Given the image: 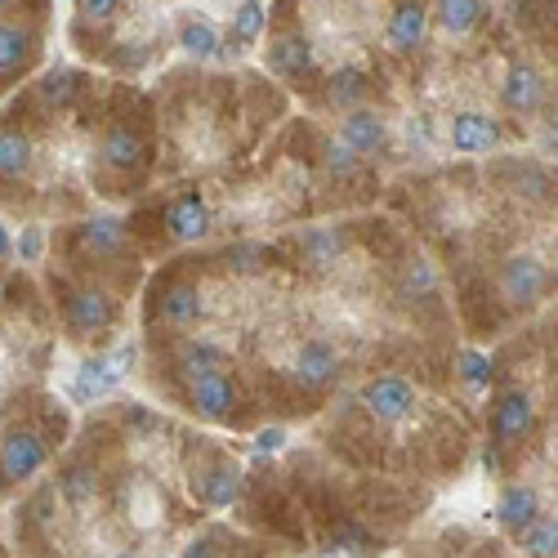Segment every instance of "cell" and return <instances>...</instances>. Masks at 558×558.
<instances>
[{"label":"cell","instance_id":"39","mask_svg":"<svg viewBox=\"0 0 558 558\" xmlns=\"http://www.w3.org/2000/svg\"><path fill=\"white\" fill-rule=\"evenodd\" d=\"M483 464H487V474H500V456H496V447L483 451Z\"/></svg>","mask_w":558,"mask_h":558},{"label":"cell","instance_id":"25","mask_svg":"<svg viewBox=\"0 0 558 558\" xmlns=\"http://www.w3.org/2000/svg\"><path fill=\"white\" fill-rule=\"evenodd\" d=\"M519 536H523V549L536 554V558L558 554V519H532Z\"/></svg>","mask_w":558,"mask_h":558},{"label":"cell","instance_id":"6","mask_svg":"<svg viewBox=\"0 0 558 558\" xmlns=\"http://www.w3.org/2000/svg\"><path fill=\"white\" fill-rule=\"evenodd\" d=\"M40 464H45V442L36 434H10L5 447H0V474H5L10 483L32 478Z\"/></svg>","mask_w":558,"mask_h":558},{"label":"cell","instance_id":"9","mask_svg":"<svg viewBox=\"0 0 558 558\" xmlns=\"http://www.w3.org/2000/svg\"><path fill=\"white\" fill-rule=\"evenodd\" d=\"M166 223L179 242H202L210 232V210L202 206V197H179V202H170Z\"/></svg>","mask_w":558,"mask_h":558},{"label":"cell","instance_id":"35","mask_svg":"<svg viewBox=\"0 0 558 558\" xmlns=\"http://www.w3.org/2000/svg\"><path fill=\"white\" fill-rule=\"evenodd\" d=\"M282 447H287V429H264V434L255 438V451H259V456L282 451Z\"/></svg>","mask_w":558,"mask_h":558},{"label":"cell","instance_id":"18","mask_svg":"<svg viewBox=\"0 0 558 558\" xmlns=\"http://www.w3.org/2000/svg\"><path fill=\"white\" fill-rule=\"evenodd\" d=\"M238 492H242V478H238V470H232V464H215V470L197 483V496H202L206 505H215V509H228L232 500H238Z\"/></svg>","mask_w":558,"mask_h":558},{"label":"cell","instance_id":"38","mask_svg":"<svg viewBox=\"0 0 558 558\" xmlns=\"http://www.w3.org/2000/svg\"><path fill=\"white\" fill-rule=\"evenodd\" d=\"M259 255H264L259 246H242V251H232V268H242V272H255V268H259V264H255Z\"/></svg>","mask_w":558,"mask_h":558},{"label":"cell","instance_id":"10","mask_svg":"<svg viewBox=\"0 0 558 558\" xmlns=\"http://www.w3.org/2000/svg\"><path fill=\"white\" fill-rule=\"evenodd\" d=\"M189 402L197 415H206V421H223V415L232 411V385L223 376H206V380H193L189 385Z\"/></svg>","mask_w":558,"mask_h":558},{"label":"cell","instance_id":"13","mask_svg":"<svg viewBox=\"0 0 558 558\" xmlns=\"http://www.w3.org/2000/svg\"><path fill=\"white\" fill-rule=\"evenodd\" d=\"M340 138L353 153H376L385 144V121L376 112H349L340 125Z\"/></svg>","mask_w":558,"mask_h":558},{"label":"cell","instance_id":"5","mask_svg":"<svg viewBox=\"0 0 558 558\" xmlns=\"http://www.w3.org/2000/svg\"><path fill=\"white\" fill-rule=\"evenodd\" d=\"M121 380H125V376L117 371L112 357H89V362L76 366V376H72V398H76V402H99V398L117 393Z\"/></svg>","mask_w":558,"mask_h":558},{"label":"cell","instance_id":"15","mask_svg":"<svg viewBox=\"0 0 558 558\" xmlns=\"http://www.w3.org/2000/svg\"><path fill=\"white\" fill-rule=\"evenodd\" d=\"M421 40H425V10L407 0V5H398L389 19V45L393 50H415Z\"/></svg>","mask_w":558,"mask_h":558},{"label":"cell","instance_id":"21","mask_svg":"<svg viewBox=\"0 0 558 558\" xmlns=\"http://www.w3.org/2000/svg\"><path fill=\"white\" fill-rule=\"evenodd\" d=\"M179 50L193 54V59H210V54H219V32L210 23H202V19L183 23L179 27Z\"/></svg>","mask_w":558,"mask_h":558},{"label":"cell","instance_id":"33","mask_svg":"<svg viewBox=\"0 0 558 558\" xmlns=\"http://www.w3.org/2000/svg\"><path fill=\"white\" fill-rule=\"evenodd\" d=\"M14 251H19V259H40V251H45V238H40V228H23V238L14 242Z\"/></svg>","mask_w":558,"mask_h":558},{"label":"cell","instance_id":"16","mask_svg":"<svg viewBox=\"0 0 558 558\" xmlns=\"http://www.w3.org/2000/svg\"><path fill=\"white\" fill-rule=\"evenodd\" d=\"M438 14V27L447 36H464V32H474L478 19H483V0H438L434 5Z\"/></svg>","mask_w":558,"mask_h":558},{"label":"cell","instance_id":"27","mask_svg":"<svg viewBox=\"0 0 558 558\" xmlns=\"http://www.w3.org/2000/svg\"><path fill=\"white\" fill-rule=\"evenodd\" d=\"M362 95H366V76H362V72L349 68V72H336V76H331V104H336V108H353Z\"/></svg>","mask_w":558,"mask_h":558},{"label":"cell","instance_id":"20","mask_svg":"<svg viewBox=\"0 0 558 558\" xmlns=\"http://www.w3.org/2000/svg\"><path fill=\"white\" fill-rule=\"evenodd\" d=\"M81 242H85V251H95V255H112V251H121V242H125V228H121V219L99 215V219H89V223L81 228Z\"/></svg>","mask_w":558,"mask_h":558},{"label":"cell","instance_id":"26","mask_svg":"<svg viewBox=\"0 0 558 558\" xmlns=\"http://www.w3.org/2000/svg\"><path fill=\"white\" fill-rule=\"evenodd\" d=\"M304 255L313 268H331L336 255H340V238H336V228H313L308 238H304Z\"/></svg>","mask_w":558,"mask_h":558},{"label":"cell","instance_id":"37","mask_svg":"<svg viewBox=\"0 0 558 558\" xmlns=\"http://www.w3.org/2000/svg\"><path fill=\"white\" fill-rule=\"evenodd\" d=\"M407 287H411V291H429V287H434V272H429V264H415V268L407 272Z\"/></svg>","mask_w":558,"mask_h":558},{"label":"cell","instance_id":"19","mask_svg":"<svg viewBox=\"0 0 558 558\" xmlns=\"http://www.w3.org/2000/svg\"><path fill=\"white\" fill-rule=\"evenodd\" d=\"M223 371V353L215 349V344H189L179 353V376L183 380H206V376H219Z\"/></svg>","mask_w":558,"mask_h":558},{"label":"cell","instance_id":"34","mask_svg":"<svg viewBox=\"0 0 558 558\" xmlns=\"http://www.w3.org/2000/svg\"><path fill=\"white\" fill-rule=\"evenodd\" d=\"M76 10H81L85 19H99V23H104V19H112V14L121 10V0H76Z\"/></svg>","mask_w":558,"mask_h":558},{"label":"cell","instance_id":"30","mask_svg":"<svg viewBox=\"0 0 558 558\" xmlns=\"http://www.w3.org/2000/svg\"><path fill=\"white\" fill-rule=\"evenodd\" d=\"M197 313H202V300H197L193 287H174V291L166 295V317H170V322H193Z\"/></svg>","mask_w":558,"mask_h":558},{"label":"cell","instance_id":"2","mask_svg":"<svg viewBox=\"0 0 558 558\" xmlns=\"http://www.w3.org/2000/svg\"><path fill=\"white\" fill-rule=\"evenodd\" d=\"M68 322H72L76 336H104L117 322V308H112V300L104 291H76L68 300Z\"/></svg>","mask_w":558,"mask_h":558},{"label":"cell","instance_id":"8","mask_svg":"<svg viewBox=\"0 0 558 558\" xmlns=\"http://www.w3.org/2000/svg\"><path fill=\"white\" fill-rule=\"evenodd\" d=\"M336 371H340V357H336V349L327 340H308L300 349V357H295V376L308 389H327L336 380Z\"/></svg>","mask_w":558,"mask_h":558},{"label":"cell","instance_id":"31","mask_svg":"<svg viewBox=\"0 0 558 558\" xmlns=\"http://www.w3.org/2000/svg\"><path fill=\"white\" fill-rule=\"evenodd\" d=\"M460 376H464V385H470V389H483V385H487V376H492V366H487V357H483V353L464 349V353H460Z\"/></svg>","mask_w":558,"mask_h":558},{"label":"cell","instance_id":"7","mask_svg":"<svg viewBox=\"0 0 558 558\" xmlns=\"http://www.w3.org/2000/svg\"><path fill=\"white\" fill-rule=\"evenodd\" d=\"M500 144V125L483 112H460L451 117V148L456 153H487Z\"/></svg>","mask_w":558,"mask_h":558},{"label":"cell","instance_id":"3","mask_svg":"<svg viewBox=\"0 0 558 558\" xmlns=\"http://www.w3.org/2000/svg\"><path fill=\"white\" fill-rule=\"evenodd\" d=\"M500 287H505V300H514V304H536L545 295V268L541 259L532 255H514L505 264L500 272Z\"/></svg>","mask_w":558,"mask_h":558},{"label":"cell","instance_id":"4","mask_svg":"<svg viewBox=\"0 0 558 558\" xmlns=\"http://www.w3.org/2000/svg\"><path fill=\"white\" fill-rule=\"evenodd\" d=\"M492 429L500 442H523L532 434V398L509 389L496 398V411H492Z\"/></svg>","mask_w":558,"mask_h":558},{"label":"cell","instance_id":"14","mask_svg":"<svg viewBox=\"0 0 558 558\" xmlns=\"http://www.w3.org/2000/svg\"><path fill=\"white\" fill-rule=\"evenodd\" d=\"M104 161H108L112 170L144 166V138H138L134 130H125V125H112L108 138H104Z\"/></svg>","mask_w":558,"mask_h":558},{"label":"cell","instance_id":"29","mask_svg":"<svg viewBox=\"0 0 558 558\" xmlns=\"http://www.w3.org/2000/svg\"><path fill=\"white\" fill-rule=\"evenodd\" d=\"M327 549H331V554H371V549H376V541H371L357 523H344V527L327 541Z\"/></svg>","mask_w":558,"mask_h":558},{"label":"cell","instance_id":"22","mask_svg":"<svg viewBox=\"0 0 558 558\" xmlns=\"http://www.w3.org/2000/svg\"><path fill=\"white\" fill-rule=\"evenodd\" d=\"M32 166V144H27V134L19 130H0V174L14 179Z\"/></svg>","mask_w":558,"mask_h":558},{"label":"cell","instance_id":"23","mask_svg":"<svg viewBox=\"0 0 558 558\" xmlns=\"http://www.w3.org/2000/svg\"><path fill=\"white\" fill-rule=\"evenodd\" d=\"M32 45H36L32 32H23L14 23H0V72H14L32 54Z\"/></svg>","mask_w":558,"mask_h":558},{"label":"cell","instance_id":"12","mask_svg":"<svg viewBox=\"0 0 558 558\" xmlns=\"http://www.w3.org/2000/svg\"><path fill=\"white\" fill-rule=\"evenodd\" d=\"M500 99H505L509 112H532V108L541 104V76H536L532 68H523V63H519V68H509Z\"/></svg>","mask_w":558,"mask_h":558},{"label":"cell","instance_id":"11","mask_svg":"<svg viewBox=\"0 0 558 558\" xmlns=\"http://www.w3.org/2000/svg\"><path fill=\"white\" fill-rule=\"evenodd\" d=\"M536 514H541V505H536V492H532V487H505L500 500H496V519H500L509 532H523Z\"/></svg>","mask_w":558,"mask_h":558},{"label":"cell","instance_id":"24","mask_svg":"<svg viewBox=\"0 0 558 558\" xmlns=\"http://www.w3.org/2000/svg\"><path fill=\"white\" fill-rule=\"evenodd\" d=\"M59 492H63L72 505H89V500H95V492H99V478H95V470H89V464H68V470L59 474Z\"/></svg>","mask_w":558,"mask_h":558},{"label":"cell","instance_id":"40","mask_svg":"<svg viewBox=\"0 0 558 558\" xmlns=\"http://www.w3.org/2000/svg\"><path fill=\"white\" fill-rule=\"evenodd\" d=\"M14 251V242H10V232H5V223H0V259H5Z\"/></svg>","mask_w":558,"mask_h":558},{"label":"cell","instance_id":"32","mask_svg":"<svg viewBox=\"0 0 558 558\" xmlns=\"http://www.w3.org/2000/svg\"><path fill=\"white\" fill-rule=\"evenodd\" d=\"M327 170L331 174H353L357 170V153L344 144V138H331L327 144Z\"/></svg>","mask_w":558,"mask_h":558},{"label":"cell","instance_id":"36","mask_svg":"<svg viewBox=\"0 0 558 558\" xmlns=\"http://www.w3.org/2000/svg\"><path fill=\"white\" fill-rule=\"evenodd\" d=\"M108 357L117 362V371H121V376H130V371H134V362H138V349H134V344H117Z\"/></svg>","mask_w":558,"mask_h":558},{"label":"cell","instance_id":"17","mask_svg":"<svg viewBox=\"0 0 558 558\" xmlns=\"http://www.w3.org/2000/svg\"><path fill=\"white\" fill-rule=\"evenodd\" d=\"M268 68H272V72H282V76H295V72L313 68L308 40H300V36H277V40H272V50H268Z\"/></svg>","mask_w":558,"mask_h":558},{"label":"cell","instance_id":"28","mask_svg":"<svg viewBox=\"0 0 558 558\" xmlns=\"http://www.w3.org/2000/svg\"><path fill=\"white\" fill-rule=\"evenodd\" d=\"M259 32H264V5H259V0H242L238 14H232V36L246 45V40H255Z\"/></svg>","mask_w":558,"mask_h":558},{"label":"cell","instance_id":"41","mask_svg":"<svg viewBox=\"0 0 558 558\" xmlns=\"http://www.w3.org/2000/svg\"><path fill=\"white\" fill-rule=\"evenodd\" d=\"M5 5H10V0H0V14H5Z\"/></svg>","mask_w":558,"mask_h":558},{"label":"cell","instance_id":"1","mask_svg":"<svg viewBox=\"0 0 558 558\" xmlns=\"http://www.w3.org/2000/svg\"><path fill=\"white\" fill-rule=\"evenodd\" d=\"M362 407L376 415V421H402V415L415 407V389L402 376H380L362 389Z\"/></svg>","mask_w":558,"mask_h":558}]
</instances>
